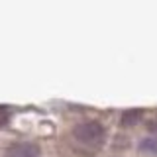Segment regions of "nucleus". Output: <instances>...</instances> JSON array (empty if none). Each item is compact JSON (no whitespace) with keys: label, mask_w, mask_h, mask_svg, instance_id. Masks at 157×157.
<instances>
[{"label":"nucleus","mask_w":157,"mask_h":157,"mask_svg":"<svg viewBox=\"0 0 157 157\" xmlns=\"http://www.w3.org/2000/svg\"><path fill=\"white\" fill-rule=\"evenodd\" d=\"M41 155V149H39L37 144H32V141H20V144H12L6 149L4 157H39Z\"/></svg>","instance_id":"2"},{"label":"nucleus","mask_w":157,"mask_h":157,"mask_svg":"<svg viewBox=\"0 0 157 157\" xmlns=\"http://www.w3.org/2000/svg\"><path fill=\"white\" fill-rule=\"evenodd\" d=\"M141 118V110H126L122 114V126H134Z\"/></svg>","instance_id":"3"},{"label":"nucleus","mask_w":157,"mask_h":157,"mask_svg":"<svg viewBox=\"0 0 157 157\" xmlns=\"http://www.w3.org/2000/svg\"><path fill=\"white\" fill-rule=\"evenodd\" d=\"M141 149L157 151V137H145V140H141Z\"/></svg>","instance_id":"4"},{"label":"nucleus","mask_w":157,"mask_h":157,"mask_svg":"<svg viewBox=\"0 0 157 157\" xmlns=\"http://www.w3.org/2000/svg\"><path fill=\"white\" fill-rule=\"evenodd\" d=\"M8 120H10V114H8V110H6V108H0V126H4Z\"/></svg>","instance_id":"5"},{"label":"nucleus","mask_w":157,"mask_h":157,"mask_svg":"<svg viewBox=\"0 0 157 157\" xmlns=\"http://www.w3.org/2000/svg\"><path fill=\"white\" fill-rule=\"evenodd\" d=\"M73 136H75V140L81 141L82 145L100 147L106 141V128L98 120H86V122H81V124L75 126Z\"/></svg>","instance_id":"1"}]
</instances>
